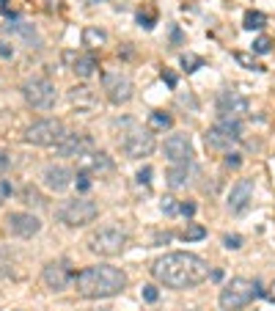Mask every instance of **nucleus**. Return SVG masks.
Instances as JSON below:
<instances>
[{"label":"nucleus","mask_w":275,"mask_h":311,"mask_svg":"<svg viewBox=\"0 0 275 311\" xmlns=\"http://www.w3.org/2000/svg\"><path fill=\"white\" fill-rule=\"evenodd\" d=\"M209 265L190 251H173L151 265V275L168 289H193L209 278Z\"/></svg>","instance_id":"f257e3e1"},{"label":"nucleus","mask_w":275,"mask_h":311,"mask_svg":"<svg viewBox=\"0 0 275 311\" xmlns=\"http://www.w3.org/2000/svg\"><path fill=\"white\" fill-rule=\"evenodd\" d=\"M72 284L80 297L99 300V297H116L119 292H124L127 275H124V270H119L113 265H91V267L80 270Z\"/></svg>","instance_id":"f03ea898"},{"label":"nucleus","mask_w":275,"mask_h":311,"mask_svg":"<svg viewBox=\"0 0 275 311\" xmlns=\"http://www.w3.org/2000/svg\"><path fill=\"white\" fill-rule=\"evenodd\" d=\"M119 146L127 157L132 160H140V157H149L154 151V135L149 130H143L140 124H135L132 119H127V130L119 135Z\"/></svg>","instance_id":"7ed1b4c3"},{"label":"nucleus","mask_w":275,"mask_h":311,"mask_svg":"<svg viewBox=\"0 0 275 311\" xmlns=\"http://www.w3.org/2000/svg\"><path fill=\"white\" fill-rule=\"evenodd\" d=\"M239 138H242V124H239V119H229V116H218L215 127L204 132V143L212 151L231 149V143H237Z\"/></svg>","instance_id":"20e7f679"},{"label":"nucleus","mask_w":275,"mask_h":311,"mask_svg":"<svg viewBox=\"0 0 275 311\" xmlns=\"http://www.w3.org/2000/svg\"><path fill=\"white\" fill-rule=\"evenodd\" d=\"M97 215H99V207L94 201H88V198H69V201H63L55 209V218L69 228L88 226V223L97 220Z\"/></svg>","instance_id":"39448f33"},{"label":"nucleus","mask_w":275,"mask_h":311,"mask_svg":"<svg viewBox=\"0 0 275 311\" xmlns=\"http://www.w3.org/2000/svg\"><path fill=\"white\" fill-rule=\"evenodd\" d=\"M256 297V289H253V281L248 278H231L229 284L220 289V308L223 311H242L250 300Z\"/></svg>","instance_id":"423d86ee"},{"label":"nucleus","mask_w":275,"mask_h":311,"mask_svg":"<svg viewBox=\"0 0 275 311\" xmlns=\"http://www.w3.org/2000/svg\"><path fill=\"white\" fill-rule=\"evenodd\" d=\"M88 248L99 256H119L127 248V231L119 226H105L88 237Z\"/></svg>","instance_id":"0eeeda50"},{"label":"nucleus","mask_w":275,"mask_h":311,"mask_svg":"<svg viewBox=\"0 0 275 311\" xmlns=\"http://www.w3.org/2000/svg\"><path fill=\"white\" fill-rule=\"evenodd\" d=\"M22 97H25V102L31 105V108L50 110V108H55L58 94H55V86L47 77H28L25 83H22Z\"/></svg>","instance_id":"6e6552de"},{"label":"nucleus","mask_w":275,"mask_h":311,"mask_svg":"<svg viewBox=\"0 0 275 311\" xmlns=\"http://www.w3.org/2000/svg\"><path fill=\"white\" fill-rule=\"evenodd\" d=\"M63 135H66V130H63L61 119H42L28 127L22 138H25V143H33V146H55Z\"/></svg>","instance_id":"1a4fd4ad"},{"label":"nucleus","mask_w":275,"mask_h":311,"mask_svg":"<svg viewBox=\"0 0 275 311\" xmlns=\"http://www.w3.org/2000/svg\"><path fill=\"white\" fill-rule=\"evenodd\" d=\"M102 89L110 105H127L132 99V80L124 72H105L102 74Z\"/></svg>","instance_id":"9d476101"},{"label":"nucleus","mask_w":275,"mask_h":311,"mask_svg":"<svg viewBox=\"0 0 275 311\" xmlns=\"http://www.w3.org/2000/svg\"><path fill=\"white\" fill-rule=\"evenodd\" d=\"M88 151H94V138L85 132H66L61 140L55 143V154L58 157H85Z\"/></svg>","instance_id":"9b49d317"},{"label":"nucleus","mask_w":275,"mask_h":311,"mask_svg":"<svg viewBox=\"0 0 275 311\" xmlns=\"http://www.w3.org/2000/svg\"><path fill=\"white\" fill-rule=\"evenodd\" d=\"M215 105H218V113L229 116V119H242V116L248 113V97L234 91V89L220 91L218 99H215Z\"/></svg>","instance_id":"f8f14e48"},{"label":"nucleus","mask_w":275,"mask_h":311,"mask_svg":"<svg viewBox=\"0 0 275 311\" xmlns=\"http://www.w3.org/2000/svg\"><path fill=\"white\" fill-rule=\"evenodd\" d=\"M165 157L171 166H190L193 163V143H190V135L176 132L165 140Z\"/></svg>","instance_id":"ddd939ff"},{"label":"nucleus","mask_w":275,"mask_h":311,"mask_svg":"<svg viewBox=\"0 0 275 311\" xmlns=\"http://www.w3.org/2000/svg\"><path fill=\"white\" fill-rule=\"evenodd\" d=\"M42 281L47 284V289H52V292L66 289V286L74 281L69 262H63V259H61V262H50V265L42 270Z\"/></svg>","instance_id":"4468645a"},{"label":"nucleus","mask_w":275,"mask_h":311,"mask_svg":"<svg viewBox=\"0 0 275 311\" xmlns=\"http://www.w3.org/2000/svg\"><path fill=\"white\" fill-rule=\"evenodd\" d=\"M6 226H9V231L14 234V237H25V240L42 231V220L31 212H9Z\"/></svg>","instance_id":"2eb2a0df"},{"label":"nucleus","mask_w":275,"mask_h":311,"mask_svg":"<svg viewBox=\"0 0 275 311\" xmlns=\"http://www.w3.org/2000/svg\"><path fill=\"white\" fill-rule=\"evenodd\" d=\"M253 198V179H237L231 185V193H229V209L231 212H245Z\"/></svg>","instance_id":"dca6fc26"},{"label":"nucleus","mask_w":275,"mask_h":311,"mask_svg":"<svg viewBox=\"0 0 275 311\" xmlns=\"http://www.w3.org/2000/svg\"><path fill=\"white\" fill-rule=\"evenodd\" d=\"M42 179H44V187H47V190H52V193H63L69 185H72L74 174L69 171L66 166H47V168H44V174H42Z\"/></svg>","instance_id":"f3484780"},{"label":"nucleus","mask_w":275,"mask_h":311,"mask_svg":"<svg viewBox=\"0 0 275 311\" xmlns=\"http://www.w3.org/2000/svg\"><path fill=\"white\" fill-rule=\"evenodd\" d=\"M80 171L85 174H110L113 171V160L105 151H88L85 157H80Z\"/></svg>","instance_id":"a211bd4d"},{"label":"nucleus","mask_w":275,"mask_h":311,"mask_svg":"<svg viewBox=\"0 0 275 311\" xmlns=\"http://www.w3.org/2000/svg\"><path fill=\"white\" fill-rule=\"evenodd\" d=\"M97 69H99V63H97V55H94V52H83V55H77L74 63H72V72L77 74V77H83V80L94 77Z\"/></svg>","instance_id":"6ab92c4d"},{"label":"nucleus","mask_w":275,"mask_h":311,"mask_svg":"<svg viewBox=\"0 0 275 311\" xmlns=\"http://www.w3.org/2000/svg\"><path fill=\"white\" fill-rule=\"evenodd\" d=\"M193 166V163H190ZM190 166H171L165 171V182L168 187H173V190H179V187H185L187 182H190Z\"/></svg>","instance_id":"aec40b11"},{"label":"nucleus","mask_w":275,"mask_h":311,"mask_svg":"<svg viewBox=\"0 0 275 311\" xmlns=\"http://www.w3.org/2000/svg\"><path fill=\"white\" fill-rule=\"evenodd\" d=\"M108 42V33L102 28H83V47H99Z\"/></svg>","instance_id":"412c9836"},{"label":"nucleus","mask_w":275,"mask_h":311,"mask_svg":"<svg viewBox=\"0 0 275 311\" xmlns=\"http://www.w3.org/2000/svg\"><path fill=\"white\" fill-rule=\"evenodd\" d=\"M264 25H267V17L261 14V11H248V14H245V22H242L245 31H261Z\"/></svg>","instance_id":"4be33fe9"},{"label":"nucleus","mask_w":275,"mask_h":311,"mask_svg":"<svg viewBox=\"0 0 275 311\" xmlns=\"http://www.w3.org/2000/svg\"><path fill=\"white\" fill-rule=\"evenodd\" d=\"M149 124L154 127V130H171V124H173V119L165 113V110H154V113L149 116Z\"/></svg>","instance_id":"5701e85b"},{"label":"nucleus","mask_w":275,"mask_h":311,"mask_svg":"<svg viewBox=\"0 0 275 311\" xmlns=\"http://www.w3.org/2000/svg\"><path fill=\"white\" fill-rule=\"evenodd\" d=\"M138 25L146 28V31H151V28L157 25V11L151 9V6H146V9L138 11Z\"/></svg>","instance_id":"b1692460"},{"label":"nucleus","mask_w":275,"mask_h":311,"mask_svg":"<svg viewBox=\"0 0 275 311\" xmlns=\"http://www.w3.org/2000/svg\"><path fill=\"white\" fill-rule=\"evenodd\" d=\"M22 198H25V204H31V207H33V204H36V207H44V204H47L44 196H42V193H39L33 185L22 187Z\"/></svg>","instance_id":"393cba45"},{"label":"nucleus","mask_w":275,"mask_h":311,"mask_svg":"<svg viewBox=\"0 0 275 311\" xmlns=\"http://www.w3.org/2000/svg\"><path fill=\"white\" fill-rule=\"evenodd\" d=\"M204 237H207V228L198 226V223H190V226L182 231V240H185V243H196V240H204Z\"/></svg>","instance_id":"a878e982"},{"label":"nucleus","mask_w":275,"mask_h":311,"mask_svg":"<svg viewBox=\"0 0 275 311\" xmlns=\"http://www.w3.org/2000/svg\"><path fill=\"white\" fill-rule=\"evenodd\" d=\"M182 66H185V72H198V69L204 66V58H198V55H193V52H185L182 55Z\"/></svg>","instance_id":"bb28decb"},{"label":"nucleus","mask_w":275,"mask_h":311,"mask_svg":"<svg viewBox=\"0 0 275 311\" xmlns=\"http://www.w3.org/2000/svg\"><path fill=\"white\" fill-rule=\"evenodd\" d=\"M272 50V39L270 36H259L253 42V55H267Z\"/></svg>","instance_id":"cd10ccee"},{"label":"nucleus","mask_w":275,"mask_h":311,"mask_svg":"<svg viewBox=\"0 0 275 311\" xmlns=\"http://www.w3.org/2000/svg\"><path fill=\"white\" fill-rule=\"evenodd\" d=\"M234 58H237V61L242 63L245 69H253V72H261V66L256 63V58H253V55H245V52H234Z\"/></svg>","instance_id":"c85d7f7f"},{"label":"nucleus","mask_w":275,"mask_h":311,"mask_svg":"<svg viewBox=\"0 0 275 311\" xmlns=\"http://www.w3.org/2000/svg\"><path fill=\"white\" fill-rule=\"evenodd\" d=\"M140 295H143L146 303H157V300H160V289H157L154 284H146L143 289H140Z\"/></svg>","instance_id":"c756f323"},{"label":"nucleus","mask_w":275,"mask_h":311,"mask_svg":"<svg viewBox=\"0 0 275 311\" xmlns=\"http://www.w3.org/2000/svg\"><path fill=\"white\" fill-rule=\"evenodd\" d=\"M9 31H17V33H22V39H28V42H31V44H36V47H39V36H36V31H31V28L14 25V28H9Z\"/></svg>","instance_id":"7c9ffc66"},{"label":"nucleus","mask_w":275,"mask_h":311,"mask_svg":"<svg viewBox=\"0 0 275 311\" xmlns=\"http://www.w3.org/2000/svg\"><path fill=\"white\" fill-rule=\"evenodd\" d=\"M160 209L165 215H176L179 212V204H176V198H171V196H165L162 198V204H160Z\"/></svg>","instance_id":"2f4dec72"},{"label":"nucleus","mask_w":275,"mask_h":311,"mask_svg":"<svg viewBox=\"0 0 275 311\" xmlns=\"http://www.w3.org/2000/svg\"><path fill=\"white\" fill-rule=\"evenodd\" d=\"M77 190L80 193H88L91 190V174H85V171H77Z\"/></svg>","instance_id":"473e14b6"},{"label":"nucleus","mask_w":275,"mask_h":311,"mask_svg":"<svg viewBox=\"0 0 275 311\" xmlns=\"http://www.w3.org/2000/svg\"><path fill=\"white\" fill-rule=\"evenodd\" d=\"M223 245H226L229 251H239V248H242V237H239V234H226V237H223Z\"/></svg>","instance_id":"72a5a7b5"},{"label":"nucleus","mask_w":275,"mask_h":311,"mask_svg":"<svg viewBox=\"0 0 275 311\" xmlns=\"http://www.w3.org/2000/svg\"><path fill=\"white\" fill-rule=\"evenodd\" d=\"M223 163H226V168H239V166H242V154H237V151H229Z\"/></svg>","instance_id":"f704fd0d"},{"label":"nucleus","mask_w":275,"mask_h":311,"mask_svg":"<svg viewBox=\"0 0 275 311\" xmlns=\"http://www.w3.org/2000/svg\"><path fill=\"white\" fill-rule=\"evenodd\" d=\"M151 182V166H143L138 171V185H149Z\"/></svg>","instance_id":"c9c22d12"},{"label":"nucleus","mask_w":275,"mask_h":311,"mask_svg":"<svg viewBox=\"0 0 275 311\" xmlns=\"http://www.w3.org/2000/svg\"><path fill=\"white\" fill-rule=\"evenodd\" d=\"M179 212H182L185 218H193V215H196V204H193V201H182V204H179Z\"/></svg>","instance_id":"e433bc0d"},{"label":"nucleus","mask_w":275,"mask_h":311,"mask_svg":"<svg viewBox=\"0 0 275 311\" xmlns=\"http://www.w3.org/2000/svg\"><path fill=\"white\" fill-rule=\"evenodd\" d=\"M162 80H165L168 86H171V89H176V83H179V77L173 72H168V69H162Z\"/></svg>","instance_id":"4c0bfd02"},{"label":"nucleus","mask_w":275,"mask_h":311,"mask_svg":"<svg viewBox=\"0 0 275 311\" xmlns=\"http://www.w3.org/2000/svg\"><path fill=\"white\" fill-rule=\"evenodd\" d=\"M11 55H14V50H11L6 42H0V58H11Z\"/></svg>","instance_id":"58836bf2"},{"label":"nucleus","mask_w":275,"mask_h":311,"mask_svg":"<svg viewBox=\"0 0 275 311\" xmlns=\"http://www.w3.org/2000/svg\"><path fill=\"white\" fill-rule=\"evenodd\" d=\"M9 166H11V157L6 154V151H0V171H6Z\"/></svg>","instance_id":"ea45409f"},{"label":"nucleus","mask_w":275,"mask_h":311,"mask_svg":"<svg viewBox=\"0 0 275 311\" xmlns=\"http://www.w3.org/2000/svg\"><path fill=\"white\" fill-rule=\"evenodd\" d=\"M0 193H3V196H11V185H9V182H0Z\"/></svg>","instance_id":"a19ab883"},{"label":"nucleus","mask_w":275,"mask_h":311,"mask_svg":"<svg viewBox=\"0 0 275 311\" xmlns=\"http://www.w3.org/2000/svg\"><path fill=\"white\" fill-rule=\"evenodd\" d=\"M209 278H212V281H223V270H212V273H209Z\"/></svg>","instance_id":"79ce46f5"},{"label":"nucleus","mask_w":275,"mask_h":311,"mask_svg":"<svg viewBox=\"0 0 275 311\" xmlns=\"http://www.w3.org/2000/svg\"><path fill=\"white\" fill-rule=\"evenodd\" d=\"M270 300H275V284H272V295H270Z\"/></svg>","instance_id":"37998d69"}]
</instances>
